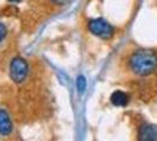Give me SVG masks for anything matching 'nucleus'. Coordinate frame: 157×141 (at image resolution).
Here are the masks:
<instances>
[{
    "instance_id": "3",
    "label": "nucleus",
    "mask_w": 157,
    "mask_h": 141,
    "mask_svg": "<svg viewBox=\"0 0 157 141\" xmlns=\"http://www.w3.org/2000/svg\"><path fill=\"white\" fill-rule=\"evenodd\" d=\"M27 74H28V64L25 59L22 58H14L11 66H10V75L11 79L15 84H21L22 81L26 79Z\"/></svg>"
},
{
    "instance_id": "6",
    "label": "nucleus",
    "mask_w": 157,
    "mask_h": 141,
    "mask_svg": "<svg viewBox=\"0 0 157 141\" xmlns=\"http://www.w3.org/2000/svg\"><path fill=\"white\" fill-rule=\"evenodd\" d=\"M110 101L114 106L121 107V106H125L128 104L129 96L124 92H122V91H116V92H114V93L111 94Z\"/></svg>"
},
{
    "instance_id": "4",
    "label": "nucleus",
    "mask_w": 157,
    "mask_h": 141,
    "mask_svg": "<svg viewBox=\"0 0 157 141\" xmlns=\"http://www.w3.org/2000/svg\"><path fill=\"white\" fill-rule=\"evenodd\" d=\"M138 140L155 141L157 140V126L155 125H143L138 131Z\"/></svg>"
},
{
    "instance_id": "8",
    "label": "nucleus",
    "mask_w": 157,
    "mask_h": 141,
    "mask_svg": "<svg viewBox=\"0 0 157 141\" xmlns=\"http://www.w3.org/2000/svg\"><path fill=\"white\" fill-rule=\"evenodd\" d=\"M5 35H6V27H5L4 24L0 22V42L5 38Z\"/></svg>"
},
{
    "instance_id": "2",
    "label": "nucleus",
    "mask_w": 157,
    "mask_h": 141,
    "mask_svg": "<svg viewBox=\"0 0 157 141\" xmlns=\"http://www.w3.org/2000/svg\"><path fill=\"white\" fill-rule=\"evenodd\" d=\"M88 28L90 33L96 35L101 39H110L114 34V28L109 22H107L105 19H93L88 24Z\"/></svg>"
},
{
    "instance_id": "5",
    "label": "nucleus",
    "mask_w": 157,
    "mask_h": 141,
    "mask_svg": "<svg viewBox=\"0 0 157 141\" xmlns=\"http://www.w3.org/2000/svg\"><path fill=\"white\" fill-rule=\"evenodd\" d=\"M12 129H13V126L8 114L4 109H0V135L5 136V135L11 134Z\"/></svg>"
},
{
    "instance_id": "7",
    "label": "nucleus",
    "mask_w": 157,
    "mask_h": 141,
    "mask_svg": "<svg viewBox=\"0 0 157 141\" xmlns=\"http://www.w3.org/2000/svg\"><path fill=\"white\" fill-rule=\"evenodd\" d=\"M86 87H87V81H86V78L80 75L76 80V88H78V93H83L86 91Z\"/></svg>"
},
{
    "instance_id": "1",
    "label": "nucleus",
    "mask_w": 157,
    "mask_h": 141,
    "mask_svg": "<svg viewBox=\"0 0 157 141\" xmlns=\"http://www.w3.org/2000/svg\"><path fill=\"white\" fill-rule=\"evenodd\" d=\"M129 66L137 75H149L157 68V55L150 49H138L130 57Z\"/></svg>"
},
{
    "instance_id": "10",
    "label": "nucleus",
    "mask_w": 157,
    "mask_h": 141,
    "mask_svg": "<svg viewBox=\"0 0 157 141\" xmlns=\"http://www.w3.org/2000/svg\"><path fill=\"white\" fill-rule=\"evenodd\" d=\"M11 1H19V0H11Z\"/></svg>"
},
{
    "instance_id": "9",
    "label": "nucleus",
    "mask_w": 157,
    "mask_h": 141,
    "mask_svg": "<svg viewBox=\"0 0 157 141\" xmlns=\"http://www.w3.org/2000/svg\"><path fill=\"white\" fill-rule=\"evenodd\" d=\"M69 0H54V2H56V4H60V5H62V4H66V2H68Z\"/></svg>"
}]
</instances>
